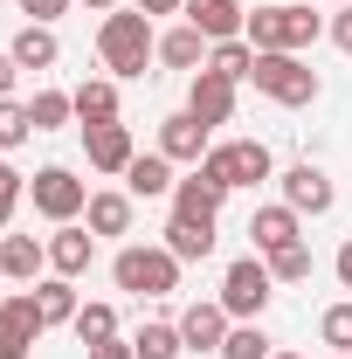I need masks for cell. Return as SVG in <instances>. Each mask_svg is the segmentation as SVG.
<instances>
[{"mask_svg":"<svg viewBox=\"0 0 352 359\" xmlns=\"http://www.w3.org/2000/svg\"><path fill=\"white\" fill-rule=\"evenodd\" d=\"M83 152H90V166L97 173H125L138 152H132V132L111 118V125H83Z\"/></svg>","mask_w":352,"mask_h":359,"instance_id":"12","label":"cell"},{"mask_svg":"<svg viewBox=\"0 0 352 359\" xmlns=\"http://www.w3.org/2000/svg\"><path fill=\"white\" fill-rule=\"evenodd\" d=\"M318 332H325V346H339V353H352V304H332V311L318 318Z\"/></svg>","mask_w":352,"mask_h":359,"instance_id":"33","label":"cell"},{"mask_svg":"<svg viewBox=\"0 0 352 359\" xmlns=\"http://www.w3.org/2000/svg\"><path fill=\"white\" fill-rule=\"evenodd\" d=\"M208 69L235 76V83H249V69H256V48L242 42V35H235V42H215V48H208Z\"/></svg>","mask_w":352,"mask_h":359,"instance_id":"29","label":"cell"},{"mask_svg":"<svg viewBox=\"0 0 352 359\" xmlns=\"http://www.w3.org/2000/svg\"><path fill=\"white\" fill-rule=\"evenodd\" d=\"M28 194H35V215H48L55 228H62V222H76V215L90 208V187L69 173V166H42V173L28 180Z\"/></svg>","mask_w":352,"mask_h":359,"instance_id":"6","label":"cell"},{"mask_svg":"<svg viewBox=\"0 0 352 359\" xmlns=\"http://www.w3.org/2000/svg\"><path fill=\"white\" fill-rule=\"evenodd\" d=\"M138 14H180V7H187V0H132Z\"/></svg>","mask_w":352,"mask_h":359,"instance_id":"39","label":"cell"},{"mask_svg":"<svg viewBox=\"0 0 352 359\" xmlns=\"http://www.w3.org/2000/svg\"><path fill=\"white\" fill-rule=\"evenodd\" d=\"M166 249H173L180 263H208V256H215V222H187V215H173V222H166Z\"/></svg>","mask_w":352,"mask_h":359,"instance_id":"21","label":"cell"},{"mask_svg":"<svg viewBox=\"0 0 352 359\" xmlns=\"http://www.w3.org/2000/svg\"><path fill=\"white\" fill-rule=\"evenodd\" d=\"M269 359H297V353H269Z\"/></svg>","mask_w":352,"mask_h":359,"instance_id":"43","label":"cell"},{"mask_svg":"<svg viewBox=\"0 0 352 359\" xmlns=\"http://www.w3.org/2000/svg\"><path fill=\"white\" fill-rule=\"evenodd\" d=\"M332 269H339V283L352 290V235H346V249H339V263H332Z\"/></svg>","mask_w":352,"mask_h":359,"instance_id":"40","label":"cell"},{"mask_svg":"<svg viewBox=\"0 0 352 359\" xmlns=\"http://www.w3.org/2000/svg\"><path fill=\"white\" fill-rule=\"evenodd\" d=\"M83 7H90V14H111V7H118V0H83Z\"/></svg>","mask_w":352,"mask_h":359,"instance_id":"41","label":"cell"},{"mask_svg":"<svg viewBox=\"0 0 352 359\" xmlns=\"http://www.w3.org/2000/svg\"><path fill=\"white\" fill-rule=\"evenodd\" d=\"M318 28H325V21H318L311 7H256L242 35H249V48H256V55H263V48H290V55H297V48L318 42Z\"/></svg>","mask_w":352,"mask_h":359,"instance_id":"4","label":"cell"},{"mask_svg":"<svg viewBox=\"0 0 352 359\" xmlns=\"http://www.w3.org/2000/svg\"><path fill=\"white\" fill-rule=\"evenodd\" d=\"M249 235H256V256H276V249L304 242V235H297V208H256Z\"/></svg>","mask_w":352,"mask_h":359,"instance_id":"18","label":"cell"},{"mask_svg":"<svg viewBox=\"0 0 352 359\" xmlns=\"http://www.w3.org/2000/svg\"><path fill=\"white\" fill-rule=\"evenodd\" d=\"M332 42H339V48H346V55H352V7H346V14H339V21H332Z\"/></svg>","mask_w":352,"mask_h":359,"instance_id":"37","label":"cell"},{"mask_svg":"<svg viewBox=\"0 0 352 359\" xmlns=\"http://www.w3.org/2000/svg\"><path fill=\"white\" fill-rule=\"evenodd\" d=\"M28 132H35V125H28V104H14V97H0V152H14V145H21Z\"/></svg>","mask_w":352,"mask_h":359,"instance_id":"32","label":"cell"},{"mask_svg":"<svg viewBox=\"0 0 352 359\" xmlns=\"http://www.w3.org/2000/svg\"><path fill=\"white\" fill-rule=\"evenodd\" d=\"M90 359H138L132 339H104V346H90Z\"/></svg>","mask_w":352,"mask_h":359,"instance_id":"36","label":"cell"},{"mask_svg":"<svg viewBox=\"0 0 352 359\" xmlns=\"http://www.w3.org/2000/svg\"><path fill=\"white\" fill-rule=\"evenodd\" d=\"M187 21H194L208 42H235V35L249 28V14H242L235 0H187Z\"/></svg>","mask_w":352,"mask_h":359,"instance_id":"15","label":"cell"},{"mask_svg":"<svg viewBox=\"0 0 352 359\" xmlns=\"http://www.w3.org/2000/svg\"><path fill=\"white\" fill-rule=\"evenodd\" d=\"M276 346H269V332L249 318V325H228V339H221V359H269Z\"/></svg>","mask_w":352,"mask_h":359,"instance_id":"27","label":"cell"},{"mask_svg":"<svg viewBox=\"0 0 352 359\" xmlns=\"http://www.w3.org/2000/svg\"><path fill=\"white\" fill-rule=\"evenodd\" d=\"M180 339H187L194 353H221V339H228V311H221V304H187V311H180Z\"/></svg>","mask_w":352,"mask_h":359,"instance_id":"17","label":"cell"},{"mask_svg":"<svg viewBox=\"0 0 352 359\" xmlns=\"http://www.w3.org/2000/svg\"><path fill=\"white\" fill-rule=\"evenodd\" d=\"M35 339H42L35 297H0V359H28Z\"/></svg>","mask_w":352,"mask_h":359,"instance_id":"10","label":"cell"},{"mask_svg":"<svg viewBox=\"0 0 352 359\" xmlns=\"http://www.w3.org/2000/svg\"><path fill=\"white\" fill-rule=\"evenodd\" d=\"M76 339H83V346L118 339V311H111V304H83V311H76Z\"/></svg>","mask_w":352,"mask_h":359,"instance_id":"30","label":"cell"},{"mask_svg":"<svg viewBox=\"0 0 352 359\" xmlns=\"http://www.w3.org/2000/svg\"><path fill=\"white\" fill-rule=\"evenodd\" d=\"M249 83L263 90V97H276L283 111L318 104V69H311V62H297L290 48H263V55H256V69H249Z\"/></svg>","mask_w":352,"mask_h":359,"instance_id":"2","label":"cell"},{"mask_svg":"<svg viewBox=\"0 0 352 359\" xmlns=\"http://www.w3.org/2000/svg\"><path fill=\"white\" fill-rule=\"evenodd\" d=\"M90 249H97V235L76 228V222H62L55 235H48V269H55V276H83V269H90Z\"/></svg>","mask_w":352,"mask_h":359,"instance_id":"14","label":"cell"},{"mask_svg":"<svg viewBox=\"0 0 352 359\" xmlns=\"http://www.w3.org/2000/svg\"><path fill=\"white\" fill-rule=\"evenodd\" d=\"M332 201H339V194H332V180H325V166H290V173H283V208H297V215H332Z\"/></svg>","mask_w":352,"mask_h":359,"instance_id":"11","label":"cell"},{"mask_svg":"<svg viewBox=\"0 0 352 359\" xmlns=\"http://www.w3.org/2000/svg\"><path fill=\"white\" fill-rule=\"evenodd\" d=\"M111 276H118V290H132V297H173L180 290V256L159 242V249H118V263H111Z\"/></svg>","mask_w":352,"mask_h":359,"instance_id":"3","label":"cell"},{"mask_svg":"<svg viewBox=\"0 0 352 359\" xmlns=\"http://www.w3.org/2000/svg\"><path fill=\"white\" fill-rule=\"evenodd\" d=\"M159 62L166 69H194V62H208V35L187 21V28H173V35H159Z\"/></svg>","mask_w":352,"mask_h":359,"instance_id":"25","label":"cell"},{"mask_svg":"<svg viewBox=\"0 0 352 359\" xmlns=\"http://www.w3.org/2000/svg\"><path fill=\"white\" fill-rule=\"evenodd\" d=\"M7 173H14V166H7V159H0V180H7Z\"/></svg>","mask_w":352,"mask_h":359,"instance_id":"42","label":"cell"},{"mask_svg":"<svg viewBox=\"0 0 352 359\" xmlns=\"http://www.w3.org/2000/svg\"><path fill=\"white\" fill-rule=\"evenodd\" d=\"M69 97H76V118H83V125H111V118H118V83H111V76H90V83L69 90Z\"/></svg>","mask_w":352,"mask_h":359,"instance_id":"24","label":"cell"},{"mask_svg":"<svg viewBox=\"0 0 352 359\" xmlns=\"http://www.w3.org/2000/svg\"><path fill=\"white\" fill-rule=\"evenodd\" d=\"M187 111L215 132L235 118V76H221V69H194V90H187Z\"/></svg>","mask_w":352,"mask_h":359,"instance_id":"9","label":"cell"},{"mask_svg":"<svg viewBox=\"0 0 352 359\" xmlns=\"http://www.w3.org/2000/svg\"><path fill=\"white\" fill-rule=\"evenodd\" d=\"M62 7H69V0H21V14H28V21H42V28L62 14Z\"/></svg>","mask_w":352,"mask_h":359,"instance_id":"35","label":"cell"},{"mask_svg":"<svg viewBox=\"0 0 352 359\" xmlns=\"http://www.w3.org/2000/svg\"><path fill=\"white\" fill-rule=\"evenodd\" d=\"M90 235H132V194H90Z\"/></svg>","mask_w":352,"mask_h":359,"instance_id":"23","label":"cell"},{"mask_svg":"<svg viewBox=\"0 0 352 359\" xmlns=\"http://www.w3.org/2000/svg\"><path fill=\"white\" fill-rule=\"evenodd\" d=\"M269 276H276V283H304V276H311V249H304V242L276 249V256H269Z\"/></svg>","mask_w":352,"mask_h":359,"instance_id":"31","label":"cell"},{"mask_svg":"<svg viewBox=\"0 0 352 359\" xmlns=\"http://www.w3.org/2000/svg\"><path fill=\"white\" fill-rule=\"evenodd\" d=\"M125 187H132V201H159V194H173V159L166 152H138L132 166H125Z\"/></svg>","mask_w":352,"mask_h":359,"instance_id":"16","label":"cell"},{"mask_svg":"<svg viewBox=\"0 0 352 359\" xmlns=\"http://www.w3.org/2000/svg\"><path fill=\"white\" fill-rule=\"evenodd\" d=\"M221 201H228V180H221L208 159H201V166H194V173L173 187V215H187V222H215Z\"/></svg>","mask_w":352,"mask_h":359,"instance_id":"8","label":"cell"},{"mask_svg":"<svg viewBox=\"0 0 352 359\" xmlns=\"http://www.w3.org/2000/svg\"><path fill=\"white\" fill-rule=\"evenodd\" d=\"M269 297H276V276H269L263 256H242V263H228V276H221V311L235 318V325L263 318V311H269Z\"/></svg>","mask_w":352,"mask_h":359,"instance_id":"5","label":"cell"},{"mask_svg":"<svg viewBox=\"0 0 352 359\" xmlns=\"http://www.w3.org/2000/svg\"><path fill=\"white\" fill-rule=\"evenodd\" d=\"M76 283L69 276H48V283H35V318H42V332L48 325H76Z\"/></svg>","mask_w":352,"mask_h":359,"instance_id":"22","label":"cell"},{"mask_svg":"<svg viewBox=\"0 0 352 359\" xmlns=\"http://www.w3.org/2000/svg\"><path fill=\"white\" fill-rule=\"evenodd\" d=\"M76 118V97H62V90H35L28 97V125L35 132H55V125H69Z\"/></svg>","mask_w":352,"mask_h":359,"instance_id":"26","label":"cell"},{"mask_svg":"<svg viewBox=\"0 0 352 359\" xmlns=\"http://www.w3.org/2000/svg\"><path fill=\"white\" fill-rule=\"evenodd\" d=\"M21 194H28V180H21V173H7V180H0V228L14 222V208H21Z\"/></svg>","mask_w":352,"mask_h":359,"instance_id":"34","label":"cell"},{"mask_svg":"<svg viewBox=\"0 0 352 359\" xmlns=\"http://www.w3.org/2000/svg\"><path fill=\"white\" fill-rule=\"evenodd\" d=\"M48 263V242H35V235H7L0 242V276H14V283H35Z\"/></svg>","mask_w":352,"mask_h":359,"instance_id":"19","label":"cell"},{"mask_svg":"<svg viewBox=\"0 0 352 359\" xmlns=\"http://www.w3.org/2000/svg\"><path fill=\"white\" fill-rule=\"evenodd\" d=\"M339 359H352V353H339Z\"/></svg>","mask_w":352,"mask_h":359,"instance_id":"44","label":"cell"},{"mask_svg":"<svg viewBox=\"0 0 352 359\" xmlns=\"http://www.w3.org/2000/svg\"><path fill=\"white\" fill-rule=\"evenodd\" d=\"M159 152H166V159H187V166H201V159H208V125H201L194 111H173V118L159 125Z\"/></svg>","mask_w":352,"mask_h":359,"instance_id":"13","label":"cell"},{"mask_svg":"<svg viewBox=\"0 0 352 359\" xmlns=\"http://www.w3.org/2000/svg\"><path fill=\"white\" fill-rule=\"evenodd\" d=\"M97 48H104V69L111 76H145V62L159 55V35H152V14H104V28H97Z\"/></svg>","mask_w":352,"mask_h":359,"instance_id":"1","label":"cell"},{"mask_svg":"<svg viewBox=\"0 0 352 359\" xmlns=\"http://www.w3.org/2000/svg\"><path fill=\"white\" fill-rule=\"evenodd\" d=\"M21 69H55L62 62V42H55V28H42V21H28L21 35H14V48H7Z\"/></svg>","mask_w":352,"mask_h":359,"instance_id":"20","label":"cell"},{"mask_svg":"<svg viewBox=\"0 0 352 359\" xmlns=\"http://www.w3.org/2000/svg\"><path fill=\"white\" fill-rule=\"evenodd\" d=\"M14 76H21V62H14V55H7V48H0V97H7V90H14Z\"/></svg>","mask_w":352,"mask_h":359,"instance_id":"38","label":"cell"},{"mask_svg":"<svg viewBox=\"0 0 352 359\" xmlns=\"http://www.w3.org/2000/svg\"><path fill=\"white\" fill-rule=\"evenodd\" d=\"M132 353L138 359H180V353H187V339H180V325H138Z\"/></svg>","mask_w":352,"mask_h":359,"instance_id":"28","label":"cell"},{"mask_svg":"<svg viewBox=\"0 0 352 359\" xmlns=\"http://www.w3.org/2000/svg\"><path fill=\"white\" fill-rule=\"evenodd\" d=\"M208 166L228 180V194H235V187H256V180H269V173H276V159H269V145H263V138H235V145H215V152H208Z\"/></svg>","mask_w":352,"mask_h":359,"instance_id":"7","label":"cell"}]
</instances>
